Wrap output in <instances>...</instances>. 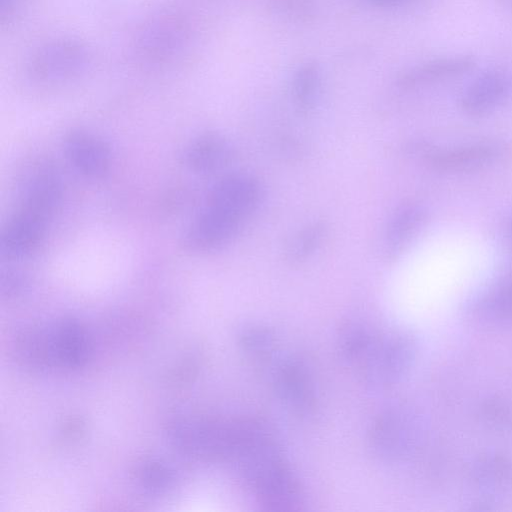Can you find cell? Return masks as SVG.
<instances>
[{
    "mask_svg": "<svg viewBox=\"0 0 512 512\" xmlns=\"http://www.w3.org/2000/svg\"><path fill=\"white\" fill-rule=\"evenodd\" d=\"M421 432L420 422L411 410L391 408L373 421L369 445L372 452L383 460H402L416 450Z\"/></svg>",
    "mask_w": 512,
    "mask_h": 512,
    "instance_id": "obj_7",
    "label": "cell"
},
{
    "mask_svg": "<svg viewBox=\"0 0 512 512\" xmlns=\"http://www.w3.org/2000/svg\"><path fill=\"white\" fill-rule=\"evenodd\" d=\"M379 5H390L398 2L399 0H372Z\"/></svg>",
    "mask_w": 512,
    "mask_h": 512,
    "instance_id": "obj_24",
    "label": "cell"
},
{
    "mask_svg": "<svg viewBox=\"0 0 512 512\" xmlns=\"http://www.w3.org/2000/svg\"><path fill=\"white\" fill-rule=\"evenodd\" d=\"M243 218L207 201L205 208L184 235V244L194 251H212L227 244L239 230Z\"/></svg>",
    "mask_w": 512,
    "mask_h": 512,
    "instance_id": "obj_8",
    "label": "cell"
},
{
    "mask_svg": "<svg viewBox=\"0 0 512 512\" xmlns=\"http://www.w3.org/2000/svg\"><path fill=\"white\" fill-rule=\"evenodd\" d=\"M469 503L476 510H497L512 503V459L497 452L477 457L468 469Z\"/></svg>",
    "mask_w": 512,
    "mask_h": 512,
    "instance_id": "obj_6",
    "label": "cell"
},
{
    "mask_svg": "<svg viewBox=\"0 0 512 512\" xmlns=\"http://www.w3.org/2000/svg\"><path fill=\"white\" fill-rule=\"evenodd\" d=\"M138 486L146 493L160 495L175 485L174 471L164 463L155 460L142 462L135 471Z\"/></svg>",
    "mask_w": 512,
    "mask_h": 512,
    "instance_id": "obj_19",
    "label": "cell"
},
{
    "mask_svg": "<svg viewBox=\"0 0 512 512\" xmlns=\"http://www.w3.org/2000/svg\"><path fill=\"white\" fill-rule=\"evenodd\" d=\"M508 236H509L510 243H511V245H512V223H511V225H510V227H509V233H508Z\"/></svg>",
    "mask_w": 512,
    "mask_h": 512,
    "instance_id": "obj_25",
    "label": "cell"
},
{
    "mask_svg": "<svg viewBox=\"0 0 512 512\" xmlns=\"http://www.w3.org/2000/svg\"><path fill=\"white\" fill-rule=\"evenodd\" d=\"M23 0H0L1 22L9 21Z\"/></svg>",
    "mask_w": 512,
    "mask_h": 512,
    "instance_id": "obj_23",
    "label": "cell"
},
{
    "mask_svg": "<svg viewBox=\"0 0 512 512\" xmlns=\"http://www.w3.org/2000/svg\"><path fill=\"white\" fill-rule=\"evenodd\" d=\"M19 359L37 370L71 371L84 366L92 353L85 327L62 319L24 330L16 344Z\"/></svg>",
    "mask_w": 512,
    "mask_h": 512,
    "instance_id": "obj_1",
    "label": "cell"
},
{
    "mask_svg": "<svg viewBox=\"0 0 512 512\" xmlns=\"http://www.w3.org/2000/svg\"><path fill=\"white\" fill-rule=\"evenodd\" d=\"M416 355L417 343L408 331L376 330L367 350L354 368L366 383L390 386L407 375Z\"/></svg>",
    "mask_w": 512,
    "mask_h": 512,
    "instance_id": "obj_3",
    "label": "cell"
},
{
    "mask_svg": "<svg viewBox=\"0 0 512 512\" xmlns=\"http://www.w3.org/2000/svg\"><path fill=\"white\" fill-rule=\"evenodd\" d=\"M512 96V79L501 71H489L479 76L464 92L463 110L474 116L487 114Z\"/></svg>",
    "mask_w": 512,
    "mask_h": 512,
    "instance_id": "obj_13",
    "label": "cell"
},
{
    "mask_svg": "<svg viewBox=\"0 0 512 512\" xmlns=\"http://www.w3.org/2000/svg\"><path fill=\"white\" fill-rule=\"evenodd\" d=\"M56 204L57 202L45 192L25 191L20 208L3 229V252L10 257H19L34 250L45 234L48 220Z\"/></svg>",
    "mask_w": 512,
    "mask_h": 512,
    "instance_id": "obj_5",
    "label": "cell"
},
{
    "mask_svg": "<svg viewBox=\"0 0 512 512\" xmlns=\"http://www.w3.org/2000/svg\"><path fill=\"white\" fill-rule=\"evenodd\" d=\"M504 153L503 146L497 143H477L434 151L427 155V161L437 171L471 172L497 163Z\"/></svg>",
    "mask_w": 512,
    "mask_h": 512,
    "instance_id": "obj_11",
    "label": "cell"
},
{
    "mask_svg": "<svg viewBox=\"0 0 512 512\" xmlns=\"http://www.w3.org/2000/svg\"><path fill=\"white\" fill-rule=\"evenodd\" d=\"M274 388L284 404L298 414L310 413L316 405V390L307 366L297 359L283 361L274 373Z\"/></svg>",
    "mask_w": 512,
    "mask_h": 512,
    "instance_id": "obj_9",
    "label": "cell"
},
{
    "mask_svg": "<svg viewBox=\"0 0 512 512\" xmlns=\"http://www.w3.org/2000/svg\"><path fill=\"white\" fill-rule=\"evenodd\" d=\"M319 89L318 72L313 65L305 66L297 73L293 83V95L297 107L308 113L314 109Z\"/></svg>",
    "mask_w": 512,
    "mask_h": 512,
    "instance_id": "obj_21",
    "label": "cell"
},
{
    "mask_svg": "<svg viewBox=\"0 0 512 512\" xmlns=\"http://www.w3.org/2000/svg\"><path fill=\"white\" fill-rule=\"evenodd\" d=\"M468 316L480 327L495 328L512 323V274L500 278L468 307Z\"/></svg>",
    "mask_w": 512,
    "mask_h": 512,
    "instance_id": "obj_12",
    "label": "cell"
},
{
    "mask_svg": "<svg viewBox=\"0 0 512 512\" xmlns=\"http://www.w3.org/2000/svg\"><path fill=\"white\" fill-rule=\"evenodd\" d=\"M426 211L417 204L399 207L389 219L383 250L387 258H397L419 233L426 221Z\"/></svg>",
    "mask_w": 512,
    "mask_h": 512,
    "instance_id": "obj_15",
    "label": "cell"
},
{
    "mask_svg": "<svg viewBox=\"0 0 512 512\" xmlns=\"http://www.w3.org/2000/svg\"><path fill=\"white\" fill-rule=\"evenodd\" d=\"M191 41L188 19L174 11H161L147 18L135 31L132 56L144 68H168L188 54Z\"/></svg>",
    "mask_w": 512,
    "mask_h": 512,
    "instance_id": "obj_2",
    "label": "cell"
},
{
    "mask_svg": "<svg viewBox=\"0 0 512 512\" xmlns=\"http://www.w3.org/2000/svg\"><path fill=\"white\" fill-rule=\"evenodd\" d=\"M485 424L498 431L512 430V401L503 397L486 400L480 409Z\"/></svg>",
    "mask_w": 512,
    "mask_h": 512,
    "instance_id": "obj_22",
    "label": "cell"
},
{
    "mask_svg": "<svg viewBox=\"0 0 512 512\" xmlns=\"http://www.w3.org/2000/svg\"><path fill=\"white\" fill-rule=\"evenodd\" d=\"M90 64L91 54L85 44L73 38H57L33 50L25 70L38 84L59 85L80 78Z\"/></svg>",
    "mask_w": 512,
    "mask_h": 512,
    "instance_id": "obj_4",
    "label": "cell"
},
{
    "mask_svg": "<svg viewBox=\"0 0 512 512\" xmlns=\"http://www.w3.org/2000/svg\"><path fill=\"white\" fill-rule=\"evenodd\" d=\"M230 156L227 141L218 133H206L192 141L184 153L186 165L198 172L221 167Z\"/></svg>",
    "mask_w": 512,
    "mask_h": 512,
    "instance_id": "obj_16",
    "label": "cell"
},
{
    "mask_svg": "<svg viewBox=\"0 0 512 512\" xmlns=\"http://www.w3.org/2000/svg\"><path fill=\"white\" fill-rule=\"evenodd\" d=\"M64 153L73 168L89 178L101 177L110 168L108 145L87 131L77 129L69 132L64 139Z\"/></svg>",
    "mask_w": 512,
    "mask_h": 512,
    "instance_id": "obj_10",
    "label": "cell"
},
{
    "mask_svg": "<svg viewBox=\"0 0 512 512\" xmlns=\"http://www.w3.org/2000/svg\"><path fill=\"white\" fill-rule=\"evenodd\" d=\"M327 235V226L323 221H314L300 229L286 245L284 258L292 265H300L309 259L322 245Z\"/></svg>",
    "mask_w": 512,
    "mask_h": 512,
    "instance_id": "obj_17",
    "label": "cell"
},
{
    "mask_svg": "<svg viewBox=\"0 0 512 512\" xmlns=\"http://www.w3.org/2000/svg\"><path fill=\"white\" fill-rule=\"evenodd\" d=\"M473 65V60L468 57L443 58L426 63L403 78L406 86L415 85L421 82L446 78L461 74Z\"/></svg>",
    "mask_w": 512,
    "mask_h": 512,
    "instance_id": "obj_18",
    "label": "cell"
},
{
    "mask_svg": "<svg viewBox=\"0 0 512 512\" xmlns=\"http://www.w3.org/2000/svg\"><path fill=\"white\" fill-rule=\"evenodd\" d=\"M260 197L261 187L257 179L246 174H233L214 186L208 201L245 219L257 207Z\"/></svg>",
    "mask_w": 512,
    "mask_h": 512,
    "instance_id": "obj_14",
    "label": "cell"
},
{
    "mask_svg": "<svg viewBox=\"0 0 512 512\" xmlns=\"http://www.w3.org/2000/svg\"><path fill=\"white\" fill-rule=\"evenodd\" d=\"M239 344L248 357L262 362L270 359L273 355L276 348V338L267 327L250 325L240 332Z\"/></svg>",
    "mask_w": 512,
    "mask_h": 512,
    "instance_id": "obj_20",
    "label": "cell"
}]
</instances>
